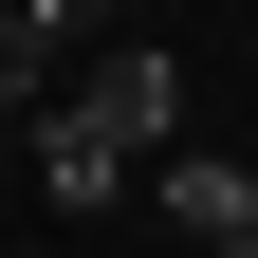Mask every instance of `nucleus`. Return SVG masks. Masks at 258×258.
<instances>
[{
    "mask_svg": "<svg viewBox=\"0 0 258 258\" xmlns=\"http://www.w3.org/2000/svg\"><path fill=\"white\" fill-rule=\"evenodd\" d=\"M166 111H184L166 55H92L74 111H37V184H55V203H111L129 166H166Z\"/></svg>",
    "mask_w": 258,
    "mask_h": 258,
    "instance_id": "1",
    "label": "nucleus"
},
{
    "mask_svg": "<svg viewBox=\"0 0 258 258\" xmlns=\"http://www.w3.org/2000/svg\"><path fill=\"white\" fill-rule=\"evenodd\" d=\"M166 221L240 258V240H258V166H203V148H166Z\"/></svg>",
    "mask_w": 258,
    "mask_h": 258,
    "instance_id": "2",
    "label": "nucleus"
},
{
    "mask_svg": "<svg viewBox=\"0 0 258 258\" xmlns=\"http://www.w3.org/2000/svg\"><path fill=\"white\" fill-rule=\"evenodd\" d=\"M92 19H111V0H37V37H92Z\"/></svg>",
    "mask_w": 258,
    "mask_h": 258,
    "instance_id": "3",
    "label": "nucleus"
},
{
    "mask_svg": "<svg viewBox=\"0 0 258 258\" xmlns=\"http://www.w3.org/2000/svg\"><path fill=\"white\" fill-rule=\"evenodd\" d=\"M240 258H258V240H240Z\"/></svg>",
    "mask_w": 258,
    "mask_h": 258,
    "instance_id": "4",
    "label": "nucleus"
}]
</instances>
